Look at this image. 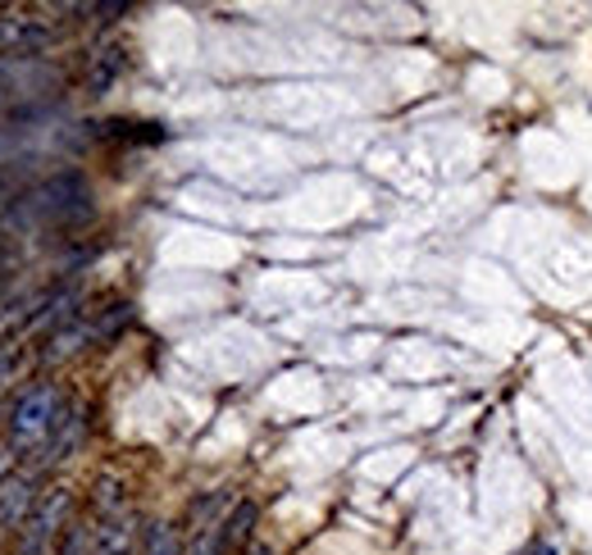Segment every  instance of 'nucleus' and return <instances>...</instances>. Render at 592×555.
Returning <instances> with one entry per match:
<instances>
[{"label":"nucleus","instance_id":"obj_3","mask_svg":"<svg viewBox=\"0 0 592 555\" xmlns=\"http://www.w3.org/2000/svg\"><path fill=\"white\" fill-rule=\"evenodd\" d=\"M65 415V396L56 383H32L14 396L10 406V437L19 450H41L46 442H51L56 424Z\"/></svg>","mask_w":592,"mask_h":555},{"label":"nucleus","instance_id":"obj_12","mask_svg":"<svg viewBox=\"0 0 592 555\" xmlns=\"http://www.w3.org/2000/svg\"><path fill=\"white\" fill-rule=\"evenodd\" d=\"M19 365H23V346H19V337L0 341V387H6V383L19 374Z\"/></svg>","mask_w":592,"mask_h":555},{"label":"nucleus","instance_id":"obj_1","mask_svg":"<svg viewBox=\"0 0 592 555\" xmlns=\"http://www.w3.org/2000/svg\"><path fill=\"white\" fill-rule=\"evenodd\" d=\"M82 219H91V187L82 174H56L28 187L6 215V224L19 228H73Z\"/></svg>","mask_w":592,"mask_h":555},{"label":"nucleus","instance_id":"obj_6","mask_svg":"<svg viewBox=\"0 0 592 555\" xmlns=\"http://www.w3.org/2000/svg\"><path fill=\"white\" fill-rule=\"evenodd\" d=\"M219 501L224 496H215V501H206V506H201L196 524L187 528V551L182 555H228V546H224V519H215Z\"/></svg>","mask_w":592,"mask_h":555},{"label":"nucleus","instance_id":"obj_4","mask_svg":"<svg viewBox=\"0 0 592 555\" xmlns=\"http://www.w3.org/2000/svg\"><path fill=\"white\" fill-rule=\"evenodd\" d=\"M60 41V28L32 14H0V56H41Z\"/></svg>","mask_w":592,"mask_h":555},{"label":"nucleus","instance_id":"obj_7","mask_svg":"<svg viewBox=\"0 0 592 555\" xmlns=\"http://www.w3.org/2000/svg\"><path fill=\"white\" fill-rule=\"evenodd\" d=\"M119 73H124V46H115V41H110V46L96 50L91 65H87V91H96V96L110 91Z\"/></svg>","mask_w":592,"mask_h":555},{"label":"nucleus","instance_id":"obj_2","mask_svg":"<svg viewBox=\"0 0 592 555\" xmlns=\"http://www.w3.org/2000/svg\"><path fill=\"white\" fill-rule=\"evenodd\" d=\"M69 524H73V487H65V483L46 487L37 496L32 515L23 519L10 555H56L60 542H65V533H69Z\"/></svg>","mask_w":592,"mask_h":555},{"label":"nucleus","instance_id":"obj_11","mask_svg":"<svg viewBox=\"0 0 592 555\" xmlns=\"http://www.w3.org/2000/svg\"><path fill=\"white\" fill-rule=\"evenodd\" d=\"M23 191H28V187H23V178H19L6 160H0V215H10V210H14V200H19Z\"/></svg>","mask_w":592,"mask_h":555},{"label":"nucleus","instance_id":"obj_13","mask_svg":"<svg viewBox=\"0 0 592 555\" xmlns=\"http://www.w3.org/2000/svg\"><path fill=\"white\" fill-rule=\"evenodd\" d=\"M14 460H19V446L14 442H0V483L14 474Z\"/></svg>","mask_w":592,"mask_h":555},{"label":"nucleus","instance_id":"obj_16","mask_svg":"<svg viewBox=\"0 0 592 555\" xmlns=\"http://www.w3.org/2000/svg\"><path fill=\"white\" fill-rule=\"evenodd\" d=\"M6 106H14V100L6 96V87H0V110H6Z\"/></svg>","mask_w":592,"mask_h":555},{"label":"nucleus","instance_id":"obj_15","mask_svg":"<svg viewBox=\"0 0 592 555\" xmlns=\"http://www.w3.org/2000/svg\"><path fill=\"white\" fill-rule=\"evenodd\" d=\"M246 555H274V546H265V542H251V546H246Z\"/></svg>","mask_w":592,"mask_h":555},{"label":"nucleus","instance_id":"obj_10","mask_svg":"<svg viewBox=\"0 0 592 555\" xmlns=\"http://www.w3.org/2000/svg\"><path fill=\"white\" fill-rule=\"evenodd\" d=\"M56 555H96V524H69Z\"/></svg>","mask_w":592,"mask_h":555},{"label":"nucleus","instance_id":"obj_9","mask_svg":"<svg viewBox=\"0 0 592 555\" xmlns=\"http://www.w3.org/2000/svg\"><path fill=\"white\" fill-rule=\"evenodd\" d=\"M182 551H187V537L178 533V524L156 519L141 528V555H182Z\"/></svg>","mask_w":592,"mask_h":555},{"label":"nucleus","instance_id":"obj_5","mask_svg":"<svg viewBox=\"0 0 592 555\" xmlns=\"http://www.w3.org/2000/svg\"><path fill=\"white\" fill-rule=\"evenodd\" d=\"M37 478L32 474H10L6 483H0V542L6 537H19V528H23V519L32 515V506H37Z\"/></svg>","mask_w":592,"mask_h":555},{"label":"nucleus","instance_id":"obj_8","mask_svg":"<svg viewBox=\"0 0 592 555\" xmlns=\"http://www.w3.org/2000/svg\"><path fill=\"white\" fill-rule=\"evenodd\" d=\"M256 519H260V506H256V501H237V506L228 511V519H224V546L246 555V546H251V528H256Z\"/></svg>","mask_w":592,"mask_h":555},{"label":"nucleus","instance_id":"obj_14","mask_svg":"<svg viewBox=\"0 0 592 555\" xmlns=\"http://www.w3.org/2000/svg\"><path fill=\"white\" fill-rule=\"evenodd\" d=\"M515 555H561V551H556L552 537H533V542H529L524 551H515Z\"/></svg>","mask_w":592,"mask_h":555}]
</instances>
